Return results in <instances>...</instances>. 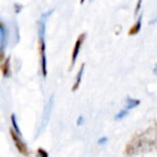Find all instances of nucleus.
<instances>
[{"label": "nucleus", "instance_id": "7ed1b4c3", "mask_svg": "<svg viewBox=\"0 0 157 157\" xmlns=\"http://www.w3.org/2000/svg\"><path fill=\"white\" fill-rule=\"evenodd\" d=\"M85 38H86V33H81V35L78 37V39H76L75 44H74V46H73V50H72V55H71V66H70L71 69L73 68L74 63H75L76 58H78V53H80L81 46H82V44H83Z\"/></svg>", "mask_w": 157, "mask_h": 157}, {"label": "nucleus", "instance_id": "9d476101", "mask_svg": "<svg viewBox=\"0 0 157 157\" xmlns=\"http://www.w3.org/2000/svg\"><path fill=\"white\" fill-rule=\"evenodd\" d=\"M11 123H12V126H13V129L18 133V135L22 137V132H21V129H20V126L17 124V121H16V116L15 114H12L11 115Z\"/></svg>", "mask_w": 157, "mask_h": 157}, {"label": "nucleus", "instance_id": "6e6552de", "mask_svg": "<svg viewBox=\"0 0 157 157\" xmlns=\"http://www.w3.org/2000/svg\"><path fill=\"white\" fill-rule=\"evenodd\" d=\"M1 71L5 78L10 75V56L3 60V63H1Z\"/></svg>", "mask_w": 157, "mask_h": 157}, {"label": "nucleus", "instance_id": "1a4fd4ad", "mask_svg": "<svg viewBox=\"0 0 157 157\" xmlns=\"http://www.w3.org/2000/svg\"><path fill=\"white\" fill-rule=\"evenodd\" d=\"M140 105V100H138V99H132V98H127L126 100V105H125V109L126 110H131L133 109V108L138 107V105Z\"/></svg>", "mask_w": 157, "mask_h": 157}, {"label": "nucleus", "instance_id": "ddd939ff", "mask_svg": "<svg viewBox=\"0 0 157 157\" xmlns=\"http://www.w3.org/2000/svg\"><path fill=\"white\" fill-rule=\"evenodd\" d=\"M141 3H142V1H138L137 7H136V10H135V15H136V16H137L138 11H139V10H140V6H141Z\"/></svg>", "mask_w": 157, "mask_h": 157}, {"label": "nucleus", "instance_id": "4468645a", "mask_svg": "<svg viewBox=\"0 0 157 157\" xmlns=\"http://www.w3.org/2000/svg\"><path fill=\"white\" fill-rule=\"evenodd\" d=\"M83 123H84V117L81 115L80 117L78 118V122H76V124H78V125H82Z\"/></svg>", "mask_w": 157, "mask_h": 157}, {"label": "nucleus", "instance_id": "9b49d317", "mask_svg": "<svg viewBox=\"0 0 157 157\" xmlns=\"http://www.w3.org/2000/svg\"><path fill=\"white\" fill-rule=\"evenodd\" d=\"M127 114H128V110H126V109L122 110V111H120L117 114H116V116H115V120H116V121L123 120V118H124L125 116H127Z\"/></svg>", "mask_w": 157, "mask_h": 157}, {"label": "nucleus", "instance_id": "423d86ee", "mask_svg": "<svg viewBox=\"0 0 157 157\" xmlns=\"http://www.w3.org/2000/svg\"><path fill=\"white\" fill-rule=\"evenodd\" d=\"M84 69H85V63H82L80 69H78V72L76 74V78H75V82H74L73 86H72V92H76L81 84V81H82V78H83V73H84Z\"/></svg>", "mask_w": 157, "mask_h": 157}, {"label": "nucleus", "instance_id": "f257e3e1", "mask_svg": "<svg viewBox=\"0 0 157 157\" xmlns=\"http://www.w3.org/2000/svg\"><path fill=\"white\" fill-rule=\"evenodd\" d=\"M53 11H50L45 14H42L41 20L38 26V35H39V52L41 57V70L42 75L45 78L48 75V66H46V54H45V22L48 16Z\"/></svg>", "mask_w": 157, "mask_h": 157}, {"label": "nucleus", "instance_id": "20e7f679", "mask_svg": "<svg viewBox=\"0 0 157 157\" xmlns=\"http://www.w3.org/2000/svg\"><path fill=\"white\" fill-rule=\"evenodd\" d=\"M7 28L2 22L0 23V52H1V59L5 60V48L7 46Z\"/></svg>", "mask_w": 157, "mask_h": 157}, {"label": "nucleus", "instance_id": "2eb2a0df", "mask_svg": "<svg viewBox=\"0 0 157 157\" xmlns=\"http://www.w3.org/2000/svg\"><path fill=\"white\" fill-rule=\"evenodd\" d=\"M108 141V138H105V137H103V138H101V139H99L98 140V144H102V143H105V142Z\"/></svg>", "mask_w": 157, "mask_h": 157}, {"label": "nucleus", "instance_id": "39448f33", "mask_svg": "<svg viewBox=\"0 0 157 157\" xmlns=\"http://www.w3.org/2000/svg\"><path fill=\"white\" fill-rule=\"evenodd\" d=\"M52 105H53V96L50 98V100H48V105H46V107H45V110H44V112H43V118H42V124H41V127H40V131H42L45 128L46 124H48V122L50 121Z\"/></svg>", "mask_w": 157, "mask_h": 157}, {"label": "nucleus", "instance_id": "0eeeda50", "mask_svg": "<svg viewBox=\"0 0 157 157\" xmlns=\"http://www.w3.org/2000/svg\"><path fill=\"white\" fill-rule=\"evenodd\" d=\"M141 25H142V14L139 16V18L137 20V22L133 24V26L131 27L130 29H129L128 31V35L129 36H136L138 35V33L140 31V29H141Z\"/></svg>", "mask_w": 157, "mask_h": 157}, {"label": "nucleus", "instance_id": "f03ea898", "mask_svg": "<svg viewBox=\"0 0 157 157\" xmlns=\"http://www.w3.org/2000/svg\"><path fill=\"white\" fill-rule=\"evenodd\" d=\"M10 135H11V138H12V140H13L14 144H15L18 152L24 155V156H29V150H28V147H27L26 143L22 140V137H21L13 128L10 129Z\"/></svg>", "mask_w": 157, "mask_h": 157}, {"label": "nucleus", "instance_id": "dca6fc26", "mask_svg": "<svg viewBox=\"0 0 157 157\" xmlns=\"http://www.w3.org/2000/svg\"><path fill=\"white\" fill-rule=\"evenodd\" d=\"M153 72H154V73L157 75V63H156V66L154 67V70H153Z\"/></svg>", "mask_w": 157, "mask_h": 157}, {"label": "nucleus", "instance_id": "f8f14e48", "mask_svg": "<svg viewBox=\"0 0 157 157\" xmlns=\"http://www.w3.org/2000/svg\"><path fill=\"white\" fill-rule=\"evenodd\" d=\"M37 157H48V154L45 150H43L42 147L37 150Z\"/></svg>", "mask_w": 157, "mask_h": 157}]
</instances>
